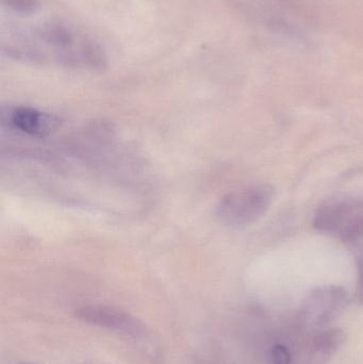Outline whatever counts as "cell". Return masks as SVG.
Returning <instances> with one entry per match:
<instances>
[{
	"label": "cell",
	"instance_id": "cell-3",
	"mask_svg": "<svg viewBox=\"0 0 363 364\" xmlns=\"http://www.w3.org/2000/svg\"><path fill=\"white\" fill-rule=\"evenodd\" d=\"M347 304L345 289L337 286L320 287L311 291L303 303V316L315 324H325L337 318Z\"/></svg>",
	"mask_w": 363,
	"mask_h": 364
},
{
	"label": "cell",
	"instance_id": "cell-9",
	"mask_svg": "<svg viewBox=\"0 0 363 364\" xmlns=\"http://www.w3.org/2000/svg\"><path fill=\"white\" fill-rule=\"evenodd\" d=\"M358 282H357V295L358 301L360 304H363V252L362 256L358 258Z\"/></svg>",
	"mask_w": 363,
	"mask_h": 364
},
{
	"label": "cell",
	"instance_id": "cell-1",
	"mask_svg": "<svg viewBox=\"0 0 363 364\" xmlns=\"http://www.w3.org/2000/svg\"><path fill=\"white\" fill-rule=\"evenodd\" d=\"M275 197L271 184H258L225 195L217 207V215L229 226H247L261 218Z\"/></svg>",
	"mask_w": 363,
	"mask_h": 364
},
{
	"label": "cell",
	"instance_id": "cell-7",
	"mask_svg": "<svg viewBox=\"0 0 363 364\" xmlns=\"http://www.w3.org/2000/svg\"><path fill=\"white\" fill-rule=\"evenodd\" d=\"M2 4L21 14H32L40 9L38 0H1Z\"/></svg>",
	"mask_w": 363,
	"mask_h": 364
},
{
	"label": "cell",
	"instance_id": "cell-6",
	"mask_svg": "<svg viewBox=\"0 0 363 364\" xmlns=\"http://www.w3.org/2000/svg\"><path fill=\"white\" fill-rule=\"evenodd\" d=\"M347 336L341 329H330V331H324L319 333L315 338V348L318 352L323 353V354H332V353L338 350L340 346H343Z\"/></svg>",
	"mask_w": 363,
	"mask_h": 364
},
{
	"label": "cell",
	"instance_id": "cell-2",
	"mask_svg": "<svg viewBox=\"0 0 363 364\" xmlns=\"http://www.w3.org/2000/svg\"><path fill=\"white\" fill-rule=\"evenodd\" d=\"M315 229L345 243L363 240V200H337L322 205L313 220Z\"/></svg>",
	"mask_w": 363,
	"mask_h": 364
},
{
	"label": "cell",
	"instance_id": "cell-4",
	"mask_svg": "<svg viewBox=\"0 0 363 364\" xmlns=\"http://www.w3.org/2000/svg\"><path fill=\"white\" fill-rule=\"evenodd\" d=\"M77 316L85 322L107 327L109 329H114L121 333L136 335L143 329L142 324L134 316L121 310L104 307V306L82 308L79 310Z\"/></svg>",
	"mask_w": 363,
	"mask_h": 364
},
{
	"label": "cell",
	"instance_id": "cell-8",
	"mask_svg": "<svg viewBox=\"0 0 363 364\" xmlns=\"http://www.w3.org/2000/svg\"><path fill=\"white\" fill-rule=\"evenodd\" d=\"M272 364H291V354L283 344H276L271 352Z\"/></svg>",
	"mask_w": 363,
	"mask_h": 364
},
{
	"label": "cell",
	"instance_id": "cell-5",
	"mask_svg": "<svg viewBox=\"0 0 363 364\" xmlns=\"http://www.w3.org/2000/svg\"><path fill=\"white\" fill-rule=\"evenodd\" d=\"M9 123L17 132L30 136H43L57 129L60 119L55 115L30 107H17L11 110Z\"/></svg>",
	"mask_w": 363,
	"mask_h": 364
},
{
	"label": "cell",
	"instance_id": "cell-10",
	"mask_svg": "<svg viewBox=\"0 0 363 364\" xmlns=\"http://www.w3.org/2000/svg\"><path fill=\"white\" fill-rule=\"evenodd\" d=\"M19 364H29V363H19Z\"/></svg>",
	"mask_w": 363,
	"mask_h": 364
}]
</instances>
